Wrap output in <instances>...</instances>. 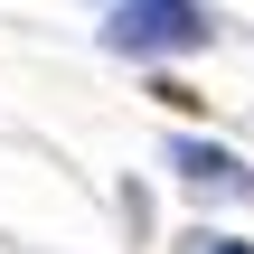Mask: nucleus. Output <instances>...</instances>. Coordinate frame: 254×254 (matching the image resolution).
I'll list each match as a JSON object with an SVG mask.
<instances>
[{
    "label": "nucleus",
    "mask_w": 254,
    "mask_h": 254,
    "mask_svg": "<svg viewBox=\"0 0 254 254\" xmlns=\"http://www.w3.org/2000/svg\"><path fill=\"white\" fill-rule=\"evenodd\" d=\"M198 254H254V245H236V236H198Z\"/></svg>",
    "instance_id": "nucleus-3"
},
{
    "label": "nucleus",
    "mask_w": 254,
    "mask_h": 254,
    "mask_svg": "<svg viewBox=\"0 0 254 254\" xmlns=\"http://www.w3.org/2000/svg\"><path fill=\"white\" fill-rule=\"evenodd\" d=\"M170 170H179L189 189H207V198H245L254 189V170L236 151H217V141H170Z\"/></svg>",
    "instance_id": "nucleus-2"
},
{
    "label": "nucleus",
    "mask_w": 254,
    "mask_h": 254,
    "mask_svg": "<svg viewBox=\"0 0 254 254\" xmlns=\"http://www.w3.org/2000/svg\"><path fill=\"white\" fill-rule=\"evenodd\" d=\"M94 9H104V47H123V57H189L217 38L207 0H94Z\"/></svg>",
    "instance_id": "nucleus-1"
}]
</instances>
